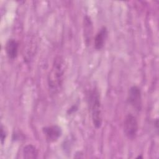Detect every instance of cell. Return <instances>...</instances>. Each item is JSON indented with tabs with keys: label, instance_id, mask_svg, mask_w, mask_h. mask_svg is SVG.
Returning <instances> with one entry per match:
<instances>
[{
	"label": "cell",
	"instance_id": "1",
	"mask_svg": "<svg viewBox=\"0 0 159 159\" xmlns=\"http://www.w3.org/2000/svg\"><path fill=\"white\" fill-rule=\"evenodd\" d=\"M65 71V63L61 57L55 58L50 71L48 75V87L52 92H58L61 89Z\"/></svg>",
	"mask_w": 159,
	"mask_h": 159
},
{
	"label": "cell",
	"instance_id": "2",
	"mask_svg": "<svg viewBox=\"0 0 159 159\" xmlns=\"http://www.w3.org/2000/svg\"><path fill=\"white\" fill-rule=\"evenodd\" d=\"M88 100L93 124L96 129H99L102 125V115L101 97L98 88L95 87L90 91Z\"/></svg>",
	"mask_w": 159,
	"mask_h": 159
},
{
	"label": "cell",
	"instance_id": "3",
	"mask_svg": "<svg viewBox=\"0 0 159 159\" xmlns=\"http://www.w3.org/2000/svg\"><path fill=\"white\" fill-rule=\"evenodd\" d=\"M139 130L138 121L135 116L129 114L126 116L124 122V132L125 136L130 140L134 139Z\"/></svg>",
	"mask_w": 159,
	"mask_h": 159
},
{
	"label": "cell",
	"instance_id": "4",
	"mask_svg": "<svg viewBox=\"0 0 159 159\" xmlns=\"http://www.w3.org/2000/svg\"><path fill=\"white\" fill-rule=\"evenodd\" d=\"M128 101L136 111H140L142 109V93L139 87L132 86L130 88L128 94Z\"/></svg>",
	"mask_w": 159,
	"mask_h": 159
},
{
	"label": "cell",
	"instance_id": "5",
	"mask_svg": "<svg viewBox=\"0 0 159 159\" xmlns=\"http://www.w3.org/2000/svg\"><path fill=\"white\" fill-rule=\"evenodd\" d=\"M42 132L45 137L47 142L48 143L57 142L62 134L61 127L57 125L44 127L42 129Z\"/></svg>",
	"mask_w": 159,
	"mask_h": 159
},
{
	"label": "cell",
	"instance_id": "6",
	"mask_svg": "<svg viewBox=\"0 0 159 159\" xmlns=\"http://www.w3.org/2000/svg\"><path fill=\"white\" fill-rule=\"evenodd\" d=\"M93 32V25L92 20L89 16H85L83 20V34L85 44L87 46L90 45Z\"/></svg>",
	"mask_w": 159,
	"mask_h": 159
},
{
	"label": "cell",
	"instance_id": "7",
	"mask_svg": "<svg viewBox=\"0 0 159 159\" xmlns=\"http://www.w3.org/2000/svg\"><path fill=\"white\" fill-rule=\"evenodd\" d=\"M108 36V30L106 27H102L94 37V47L95 49L99 50L102 49L106 43Z\"/></svg>",
	"mask_w": 159,
	"mask_h": 159
},
{
	"label": "cell",
	"instance_id": "8",
	"mask_svg": "<svg viewBox=\"0 0 159 159\" xmlns=\"http://www.w3.org/2000/svg\"><path fill=\"white\" fill-rule=\"evenodd\" d=\"M5 50L7 56L9 59H15L18 55L19 51V43L14 39H9L5 46Z\"/></svg>",
	"mask_w": 159,
	"mask_h": 159
},
{
	"label": "cell",
	"instance_id": "9",
	"mask_svg": "<svg viewBox=\"0 0 159 159\" xmlns=\"http://www.w3.org/2000/svg\"><path fill=\"white\" fill-rule=\"evenodd\" d=\"M22 155L24 158L34 159L38 157L39 151L34 145L32 144H28L24 147Z\"/></svg>",
	"mask_w": 159,
	"mask_h": 159
},
{
	"label": "cell",
	"instance_id": "10",
	"mask_svg": "<svg viewBox=\"0 0 159 159\" xmlns=\"http://www.w3.org/2000/svg\"><path fill=\"white\" fill-rule=\"evenodd\" d=\"M6 137H7V132H6V130L5 129V127L1 125V134H0V137H1V144L3 145L5 140H6Z\"/></svg>",
	"mask_w": 159,
	"mask_h": 159
},
{
	"label": "cell",
	"instance_id": "11",
	"mask_svg": "<svg viewBox=\"0 0 159 159\" xmlns=\"http://www.w3.org/2000/svg\"><path fill=\"white\" fill-rule=\"evenodd\" d=\"M78 109L77 106H73L70 109H69L68 110V114H71L72 112H75V111H76Z\"/></svg>",
	"mask_w": 159,
	"mask_h": 159
}]
</instances>
